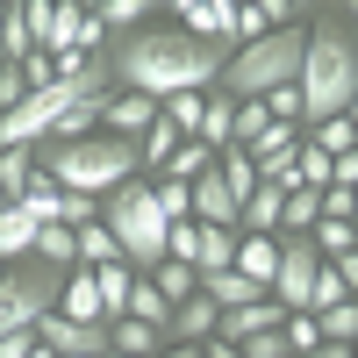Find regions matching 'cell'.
Here are the masks:
<instances>
[{
	"label": "cell",
	"mask_w": 358,
	"mask_h": 358,
	"mask_svg": "<svg viewBox=\"0 0 358 358\" xmlns=\"http://www.w3.org/2000/svg\"><path fill=\"white\" fill-rule=\"evenodd\" d=\"M115 94H143V101H172V94H208L229 50H208L179 29H136L122 50H101Z\"/></svg>",
	"instance_id": "1"
},
{
	"label": "cell",
	"mask_w": 358,
	"mask_h": 358,
	"mask_svg": "<svg viewBox=\"0 0 358 358\" xmlns=\"http://www.w3.org/2000/svg\"><path fill=\"white\" fill-rule=\"evenodd\" d=\"M308 43H301V72H294V94H301V129L351 115L358 101V29L351 8H308Z\"/></svg>",
	"instance_id": "2"
},
{
	"label": "cell",
	"mask_w": 358,
	"mask_h": 358,
	"mask_svg": "<svg viewBox=\"0 0 358 358\" xmlns=\"http://www.w3.org/2000/svg\"><path fill=\"white\" fill-rule=\"evenodd\" d=\"M36 172L50 179V187L65 194H115L122 179H143L136 172V143L122 136H79V143H50V151H36Z\"/></svg>",
	"instance_id": "3"
},
{
	"label": "cell",
	"mask_w": 358,
	"mask_h": 358,
	"mask_svg": "<svg viewBox=\"0 0 358 358\" xmlns=\"http://www.w3.org/2000/svg\"><path fill=\"white\" fill-rule=\"evenodd\" d=\"M101 229L115 236V251H122L129 273H151L165 258V215H158L151 179H122L115 194H101Z\"/></svg>",
	"instance_id": "4"
},
{
	"label": "cell",
	"mask_w": 358,
	"mask_h": 358,
	"mask_svg": "<svg viewBox=\"0 0 358 358\" xmlns=\"http://www.w3.org/2000/svg\"><path fill=\"white\" fill-rule=\"evenodd\" d=\"M315 251H308V236H280V273H273V301L287 308V315H308V287H315Z\"/></svg>",
	"instance_id": "5"
},
{
	"label": "cell",
	"mask_w": 358,
	"mask_h": 358,
	"mask_svg": "<svg viewBox=\"0 0 358 358\" xmlns=\"http://www.w3.org/2000/svg\"><path fill=\"white\" fill-rule=\"evenodd\" d=\"M172 22H179V36H194L208 50H236V0H179Z\"/></svg>",
	"instance_id": "6"
},
{
	"label": "cell",
	"mask_w": 358,
	"mask_h": 358,
	"mask_svg": "<svg viewBox=\"0 0 358 358\" xmlns=\"http://www.w3.org/2000/svg\"><path fill=\"white\" fill-rule=\"evenodd\" d=\"M280 301L265 294V301H251V308H229V315H215V344H244V337H265V330H280Z\"/></svg>",
	"instance_id": "7"
},
{
	"label": "cell",
	"mask_w": 358,
	"mask_h": 358,
	"mask_svg": "<svg viewBox=\"0 0 358 358\" xmlns=\"http://www.w3.org/2000/svg\"><path fill=\"white\" fill-rule=\"evenodd\" d=\"M151 122H158V101H143V94H115V101H108V115H101V136L136 143Z\"/></svg>",
	"instance_id": "8"
},
{
	"label": "cell",
	"mask_w": 358,
	"mask_h": 358,
	"mask_svg": "<svg viewBox=\"0 0 358 358\" xmlns=\"http://www.w3.org/2000/svg\"><path fill=\"white\" fill-rule=\"evenodd\" d=\"M229 273H244L251 287H273V273H280V236H244V229H236Z\"/></svg>",
	"instance_id": "9"
},
{
	"label": "cell",
	"mask_w": 358,
	"mask_h": 358,
	"mask_svg": "<svg viewBox=\"0 0 358 358\" xmlns=\"http://www.w3.org/2000/svg\"><path fill=\"white\" fill-rule=\"evenodd\" d=\"M65 322H86V330H108L101 322V294H94V273H65V287H57V308Z\"/></svg>",
	"instance_id": "10"
},
{
	"label": "cell",
	"mask_w": 358,
	"mask_h": 358,
	"mask_svg": "<svg viewBox=\"0 0 358 358\" xmlns=\"http://www.w3.org/2000/svg\"><path fill=\"white\" fill-rule=\"evenodd\" d=\"M158 351H165V330H151V322H136V315L108 322V358H158Z\"/></svg>",
	"instance_id": "11"
},
{
	"label": "cell",
	"mask_w": 358,
	"mask_h": 358,
	"mask_svg": "<svg viewBox=\"0 0 358 358\" xmlns=\"http://www.w3.org/2000/svg\"><path fill=\"white\" fill-rule=\"evenodd\" d=\"M201 294H208V308H215V315H229V308H251V301H265V287H251L244 273H208V280H201Z\"/></svg>",
	"instance_id": "12"
},
{
	"label": "cell",
	"mask_w": 358,
	"mask_h": 358,
	"mask_svg": "<svg viewBox=\"0 0 358 358\" xmlns=\"http://www.w3.org/2000/svg\"><path fill=\"white\" fill-rule=\"evenodd\" d=\"M143 280L158 287V301H165V308H179V301H194V294H201V273H194V265H179V258H158Z\"/></svg>",
	"instance_id": "13"
},
{
	"label": "cell",
	"mask_w": 358,
	"mask_h": 358,
	"mask_svg": "<svg viewBox=\"0 0 358 358\" xmlns=\"http://www.w3.org/2000/svg\"><path fill=\"white\" fill-rule=\"evenodd\" d=\"M229 258H236V229H201L194 222V273H229Z\"/></svg>",
	"instance_id": "14"
},
{
	"label": "cell",
	"mask_w": 358,
	"mask_h": 358,
	"mask_svg": "<svg viewBox=\"0 0 358 358\" xmlns=\"http://www.w3.org/2000/svg\"><path fill=\"white\" fill-rule=\"evenodd\" d=\"M79 273H86V265H79ZM129 287H136V273H129V265H94V294H101V322H115V315L129 308Z\"/></svg>",
	"instance_id": "15"
},
{
	"label": "cell",
	"mask_w": 358,
	"mask_h": 358,
	"mask_svg": "<svg viewBox=\"0 0 358 358\" xmlns=\"http://www.w3.org/2000/svg\"><path fill=\"white\" fill-rule=\"evenodd\" d=\"M86 15H94V29H101V36H108V29H136V22H158V8H151V0H94Z\"/></svg>",
	"instance_id": "16"
},
{
	"label": "cell",
	"mask_w": 358,
	"mask_h": 358,
	"mask_svg": "<svg viewBox=\"0 0 358 358\" xmlns=\"http://www.w3.org/2000/svg\"><path fill=\"white\" fill-rule=\"evenodd\" d=\"M29 244H36V222L22 215V208H0V265H29Z\"/></svg>",
	"instance_id": "17"
},
{
	"label": "cell",
	"mask_w": 358,
	"mask_h": 358,
	"mask_svg": "<svg viewBox=\"0 0 358 358\" xmlns=\"http://www.w3.org/2000/svg\"><path fill=\"white\" fill-rule=\"evenodd\" d=\"M29 179H36V151H0V201H22L29 194Z\"/></svg>",
	"instance_id": "18"
},
{
	"label": "cell",
	"mask_w": 358,
	"mask_h": 358,
	"mask_svg": "<svg viewBox=\"0 0 358 358\" xmlns=\"http://www.w3.org/2000/svg\"><path fill=\"white\" fill-rule=\"evenodd\" d=\"M201 108H208V94H172V101H158V115L179 129V143H194V136H201Z\"/></svg>",
	"instance_id": "19"
},
{
	"label": "cell",
	"mask_w": 358,
	"mask_h": 358,
	"mask_svg": "<svg viewBox=\"0 0 358 358\" xmlns=\"http://www.w3.org/2000/svg\"><path fill=\"white\" fill-rule=\"evenodd\" d=\"M265 129H273V115H265L258 101H236V115H229V151H251Z\"/></svg>",
	"instance_id": "20"
},
{
	"label": "cell",
	"mask_w": 358,
	"mask_h": 358,
	"mask_svg": "<svg viewBox=\"0 0 358 358\" xmlns=\"http://www.w3.org/2000/svg\"><path fill=\"white\" fill-rule=\"evenodd\" d=\"M208 165H215V151H208V143H179V151L165 158V172H158V179H179V187H194Z\"/></svg>",
	"instance_id": "21"
},
{
	"label": "cell",
	"mask_w": 358,
	"mask_h": 358,
	"mask_svg": "<svg viewBox=\"0 0 358 358\" xmlns=\"http://www.w3.org/2000/svg\"><path fill=\"white\" fill-rule=\"evenodd\" d=\"M301 136L315 143L322 158H344V151H351V115H330V122H315V129H301Z\"/></svg>",
	"instance_id": "22"
},
{
	"label": "cell",
	"mask_w": 358,
	"mask_h": 358,
	"mask_svg": "<svg viewBox=\"0 0 358 358\" xmlns=\"http://www.w3.org/2000/svg\"><path fill=\"white\" fill-rule=\"evenodd\" d=\"M315 330H322V344H351V337H358V301L322 308V315H315Z\"/></svg>",
	"instance_id": "23"
},
{
	"label": "cell",
	"mask_w": 358,
	"mask_h": 358,
	"mask_svg": "<svg viewBox=\"0 0 358 358\" xmlns=\"http://www.w3.org/2000/svg\"><path fill=\"white\" fill-rule=\"evenodd\" d=\"M36 351V330H15V337H0V358H29Z\"/></svg>",
	"instance_id": "24"
},
{
	"label": "cell",
	"mask_w": 358,
	"mask_h": 358,
	"mask_svg": "<svg viewBox=\"0 0 358 358\" xmlns=\"http://www.w3.org/2000/svg\"><path fill=\"white\" fill-rule=\"evenodd\" d=\"M158 358H201V344H165Z\"/></svg>",
	"instance_id": "25"
},
{
	"label": "cell",
	"mask_w": 358,
	"mask_h": 358,
	"mask_svg": "<svg viewBox=\"0 0 358 358\" xmlns=\"http://www.w3.org/2000/svg\"><path fill=\"white\" fill-rule=\"evenodd\" d=\"M315 358H351V344H322V351H315Z\"/></svg>",
	"instance_id": "26"
}]
</instances>
